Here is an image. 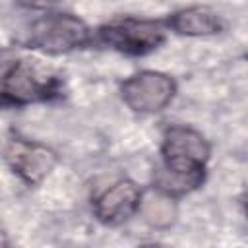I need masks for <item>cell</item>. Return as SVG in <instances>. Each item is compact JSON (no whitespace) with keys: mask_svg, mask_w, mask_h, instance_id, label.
Instances as JSON below:
<instances>
[{"mask_svg":"<svg viewBox=\"0 0 248 248\" xmlns=\"http://www.w3.org/2000/svg\"><path fill=\"white\" fill-rule=\"evenodd\" d=\"M60 79L29 60L0 62V108L23 107L56 97Z\"/></svg>","mask_w":248,"mask_h":248,"instance_id":"cell-1","label":"cell"},{"mask_svg":"<svg viewBox=\"0 0 248 248\" xmlns=\"http://www.w3.org/2000/svg\"><path fill=\"white\" fill-rule=\"evenodd\" d=\"M167 23L155 19H140V17H120L112 19L99 27V37L110 48L143 56L159 48L167 39Z\"/></svg>","mask_w":248,"mask_h":248,"instance_id":"cell-4","label":"cell"},{"mask_svg":"<svg viewBox=\"0 0 248 248\" xmlns=\"http://www.w3.org/2000/svg\"><path fill=\"white\" fill-rule=\"evenodd\" d=\"M211 147L202 132L190 126H170L163 134L161 143V169L190 176L203 184L205 165L209 161Z\"/></svg>","mask_w":248,"mask_h":248,"instance_id":"cell-2","label":"cell"},{"mask_svg":"<svg viewBox=\"0 0 248 248\" xmlns=\"http://www.w3.org/2000/svg\"><path fill=\"white\" fill-rule=\"evenodd\" d=\"M89 27L74 14H46L31 23L25 45L45 54H64L89 41Z\"/></svg>","mask_w":248,"mask_h":248,"instance_id":"cell-3","label":"cell"},{"mask_svg":"<svg viewBox=\"0 0 248 248\" xmlns=\"http://www.w3.org/2000/svg\"><path fill=\"white\" fill-rule=\"evenodd\" d=\"M138 213H141L143 221L155 229H167L176 219V203L174 198L153 188L149 192H141Z\"/></svg>","mask_w":248,"mask_h":248,"instance_id":"cell-9","label":"cell"},{"mask_svg":"<svg viewBox=\"0 0 248 248\" xmlns=\"http://www.w3.org/2000/svg\"><path fill=\"white\" fill-rule=\"evenodd\" d=\"M19 6L25 8H33V10H50L54 4H58V0H16Z\"/></svg>","mask_w":248,"mask_h":248,"instance_id":"cell-10","label":"cell"},{"mask_svg":"<svg viewBox=\"0 0 248 248\" xmlns=\"http://www.w3.org/2000/svg\"><path fill=\"white\" fill-rule=\"evenodd\" d=\"M167 27L186 37H209L223 31V17L209 6H188L174 12L167 21Z\"/></svg>","mask_w":248,"mask_h":248,"instance_id":"cell-8","label":"cell"},{"mask_svg":"<svg viewBox=\"0 0 248 248\" xmlns=\"http://www.w3.org/2000/svg\"><path fill=\"white\" fill-rule=\"evenodd\" d=\"M141 200V188L124 178L108 186L93 203L95 217L103 225H120L138 213Z\"/></svg>","mask_w":248,"mask_h":248,"instance_id":"cell-7","label":"cell"},{"mask_svg":"<svg viewBox=\"0 0 248 248\" xmlns=\"http://www.w3.org/2000/svg\"><path fill=\"white\" fill-rule=\"evenodd\" d=\"M176 95V83L170 76L157 70H141L120 85V97L128 108L140 114L161 112Z\"/></svg>","mask_w":248,"mask_h":248,"instance_id":"cell-5","label":"cell"},{"mask_svg":"<svg viewBox=\"0 0 248 248\" xmlns=\"http://www.w3.org/2000/svg\"><path fill=\"white\" fill-rule=\"evenodd\" d=\"M4 161L23 182L39 184L45 176L50 174L58 163V157L50 147L16 136L10 138L4 147Z\"/></svg>","mask_w":248,"mask_h":248,"instance_id":"cell-6","label":"cell"}]
</instances>
